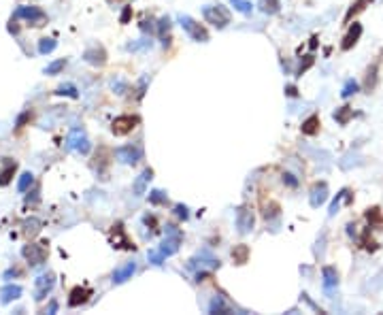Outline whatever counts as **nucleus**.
<instances>
[{
  "instance_id": "obj_1",
  "label": "nucleus",
  "mask_w": 383,
  "mask_h": 315,
  "mask_svg": "<svg viewBox=\"0 0 383 315\" xmlns=\"http://www.w3.org/2000/svg\"><path fill=\"white\" fill-rule=\"evenodd\" d=\"M179 241H181V234L175 226H166V239L162 241V245H160L156 251H149V262L160 266L164 262L166 258H171L177 254L179 249Z\"/></svg>"
},
{
  "instance_id": "obj_2",
  "label": "nucleus",
  "mask_w": 383,
  "mask_h": 315,
  "mask_svg": "<svg viewBox=\"0 0 383 315\" xmlns=\"http://www.w3.org/2000/svg\"><path fill=\"white\" fill-rule=\"evenodd\" d=\"M202 15H204V19L213 23L215 28H226L228 23H230V11L226 9V6H213V4H206L202 6Z\"/></svg>"
},
{
  "instance_id": "obj_3",
  "label": "nucleus",
  "mask_w": 383,
  "mask_h": 315,
  "mask_svg": "<svg viewBox=\"0 0 383 315\" xmlns=\"http://www.w3.org/2000/svg\"><path fill=\"white\" fill-rule=\"evenodd\" d=\"M66 147L70 149V152H77V154H90V141H87V135H85V130L83 128H73L68 132V137H66Z\"/></svg>"
},
{
  "instance_id": "obj_4",
  "label": "nucleus",
  "mask_w": 383,
  "mask_h": 315,
  "mask_svg": "<svg viewBox=\"0 0 383 315\" xmlns=\"http://www.w3.org/2000/svg\"><path fill=\"white\" fill-rule=\"evenodd\" d=\"M179 23H181V28L186 30L192 38H194V41H198V43H206V41H209V32H206V30L196 19H192L190 15H179Z\"/></svg>"
},
{
  "instance_id": "obj_5",
  "label": "nucleus",
  "mask_w": 383,
  "mask_h": 315,
  "mask_svg": "<svg viewBox=\"0 0 383 315\" xmlns=\"http://www.w3.org/2000/svg\"><path fill=\"white\" fill-rule=\"evenodd\" d=\"M137 124H139L137 115H122V117H117V120L113 122L111 130H113L115 137H124V135H128V132H132L134 128H137Z\"/></svg>"
},
{
  "instance_id": "obj_6",
  "label": "nucleus",
  "mask_w": 383,
  "mask_h": 315,
  "mask_svg": "<svg viewBox=\"0 0 383 315\" xmlns=\"http://www.w3.org/2000/svg\"><path fill=\"white\" fill-rule=\"evenodd\" d=\"M253 222H255L253 211L249 207H238V211H236V228H238V232H241V234H249L253 230Z\"/></svg>"
},
{
  "instance_id": "obj_7",
  "label": "nucleus",
  "mask_w": 383,
  "mask_h": 315,
  "mask_svg": "<svg viewBox=\"0 0 383 315\" xmlns=\"http://www.w3.org/2000/svg\"><path fill=\"white\" fill-rule=\"evenodd\" d=\"M23 258H26L32 266H38V264L45 262L47 249L43 245H36V243H30V245L23 247Z\"/></svg>"
},
{
  "instance_id": "obj_8",
  "label": "nucleus",
  "mask_w": 383,
  "mask_h": 315,
  "mask_svg": "<svg viewBox=\"0 0 383 315\" xmlns=\"http://www.w3.org/2000/svg\"><path fill=\"white\" fill-rule=\"evenodd\" d=\"M115 156H117V160L124 162V164H137L141 160L143 152H141V147H137V145H124V147L117 149Z\"/></svg>"
},
{
  "instance_id": "obj_9",
  "label": "nucleus",
  "mask_w": 383,
  "mask_h": 315,
  "mask_svg": "<svg viewBox=\"0 0 383 315\" xmlns=\"http://www.w3.org/2000/svg\"><path fill=\"white\" fill-rule=\"evenodd\" d=\"M53 286H55V279H53V275H51V273L41 275V277L36 279V292H34V298H36V301H43V298L53 290Z\"/></svg>"
},
{
  "instance_id": "obj_10",
  "label": "nucleus",
  "mask_w": 383,
  "mask_h": 315,
  "mask_svg": "<svg viewBox=\"0 0 383 315\" xmlns=\"http://www.w3.org/2000/svg\"><path fill=\"white\" fill-rule=\"evenodd\" d=\"M15 17L17 19H28L30 23H38L45 19V13L38 9V6H19L17 11H15Z\"/></svg>"
},
{
  "instance_id": "obj_11",
  "label": "nucleus",
  "mask_w": 383,
  "mask_h": 315,
  "mask_svg": "<svg viewBox=\"0 0 383 315\" xmlns=\"http://www.w3.org/2000/svg\"><path fill=\"white\" fill-rule=\"evenodd\" d=\"M326 198H328V185L324 183H315L313 187H311V196H309V202H311V207H322V204L326 202Z\"/></svg>"
},
{
  "instance_id": "obj_12",
  "label": "nucleus",
  "mask_w": 383,
  "mask_h": 315,
  "mask_svg": "<svg viewBox=\"0 0 383 315\" xmlns=\"http://www.w3.org/2000/svg\"><path fill=\"white\" fill-rule=\"evenodd\" d=\"M362 36V23H358V21H354V26L349 28V32L345 34V38H343V43H341V49L343 51H349L351 47H354L356 43H358V38Z\"/></svg>"
},
{
  "instance_id": "obj_13",
  "label": "nucleus",
  "mask_w": 383,
  "mask_h": 315,
  "mask_svg": "<svg viewBox=\"0 0 383 315\" xmlns=\"http://www.w3.org/2000/svg\"><path fill=\"white\" fill-rule=\"evenodd\" d=\"M322 277H324V290L326 294H332V290L339 286V275H337V269L334 266H324L322 269Z\"/></svg>"
},
{
  "instance_id": "obj_14",
  "label": "nucleus",
  "mask_w": 383,
  "mask_h": 315,
  "mask_svg": "<svg viewBox=\"0 0 383 315\" xmlns=\"http://www.w3.org/2000/svg\"><path fill=\"white\" fill-rule=\"evenodd\" d=\"M83 60L87 62V64L100 66V64H105V62H107V53H105L102 47H92V49H87L83 53Z\"/></svg>"
},
{
  "instance_id": "obj_15",
  "label": "nucleus",
  "mask_w": 383,
  "mask_h": 315,
  "mask_svg": "<svg viewBox=\"0 0 383 315\" xmlns=\"http://www.w3.org/2000/svg\"><path fill=\"white\" fill-rule=\"evenodd\" d=\"M151 168H145L141 172V175L137 177V181H134V185H132V192H134V196H143L145 194V190H147V183H149V179H151Z\"/></svg>"
},
{
  "instance_id": "obj_16",
  "label": "nucleus",
  "mask_w": 383,
  "mask_h": 315,
  "mask_svg": "<svg viewBox=\"0 0 383 315\" xmlns=\"http://www.w3.org/2000/svg\"><path fill=\"white\" fill-rule=\"evenodd\" d=\"M92 296V292L87 288H75L73 292H70V298H68V305L70 307H79V305H83L87 303V298Z\"/></svg>"
},
{
  "instance_id": "obj_17",
  "label": "nucleus",
  "mask_w": 383,
  "mask_h": 315,
  "mask_svg": "<svg viewBox=\"0 0 383 315\" xmlns=\"http://www.w3.org/2000/svg\"><path fill=\"white\" fill-rule=\"evenodd\" d=\"M134 271H137V264L134 262H128L126 266H122V269H117L115 273H113V283H124V281H128L134 275Z\"/></svg>"
},
{
  "instance_id": "obj_18",
  "label": "nucleus",
  "mask_w": 383,
  "mask_h": 315,
  "mask_svg": "<svg viewBox=\"0 0 383 315\" xmlns=\"http://www.w3.org/2000/svg\"><path fill=\"white\" fill-rule=\"evenodd\" d=\"M0 296H2V303H13V301H17V298L21 296V288L9 283V286H4L2 290H0Z\"/></svg>"
},
{
  "instance_id": "obj_19",
  "label": "nucleus",
  "mask_w": 383,
  "mask_h": 315,
  "mask_svg": "<svg viewBox=\"0 0 383 315\" xmlns=\"http://www.w3.org/2000/svg\"><path fill=\"white\" fill-rule=\"evenodd\" d=\"M209 313H223V315H228V313H232V309L226 305V301H223L221 296H215L211 305H209Z\"/></svg>"
},
{
  "instance_id": "obj_20",
  "label": "nucleus",
  "mask_w": 383,
  "mask_h": 315,
  "mask_svg": "<svg viewBox=\"0 0 383 315\" xmlns=\"http://www.w3.org/2000/svg\"><path fill=\"white\" fill-rule=\"evenodd\" d=\"M317 130H319V117H317V115H311L309 120L302 122V135L313 137Z\"/></svg>"
},
{
  "instance_id": "obj_21",
  "label": "nucleus",
  "mask_w": 383,
  "mask_h": 315,
  "mask_svg": "<svg viewBox=\"0 0 383 315\" xmlns=\"http://www.w3.org/2000/svg\"><path fill=\"white\" fill-rule=\"evenodd\" d=\"M247 256H249V247H247V245H236V247L232 249V258H234L236 264H245V262H247Z\"/></svg>"
},
{
  "instance_id": "obj_22",
  "label": "nucleus",
  "mask_w": 383,
  "mask_h": 315,
  "mask_svg": "<svg viewBox=\"0 0 383 315\" xmlns=\"http://www.w3.org/2000/svg\"><path fill=\"white\" fill-rule=\"evenodd\" d=\"M15 166H17V164L15 162H6V166H4V170L0 172V185H6L11 181V175L15 172Z\"/></svg>"
},
{
  "instance_id": "obj_23",
  "label": "nucleus",
  "mask_w": 383,
  "mask_h": 315,
  "mask_svg": "<svg viewBox=\"0 0 383 315\" xmlns=\"http://www.w3.org/2000/svg\"><path fill=\"white\" fill-rule=\"evenodd\" d=\"M349 117H351V109L349 107H341V109L334 111V120H337L341 126H345L349 122Z\"/></svg>"
},
{
  "instance_id": "obj_24",
  "label": "nucleus",
  "mask_w": 383,
  "mask_h": 315,
  "mask_svg": "<svg viewBox=\"0 0 383 315\" xmlns=\"http://www.w3.org/2000/svg\"><path fill=\"white\" fill-rule=\"evenodd\" d=\"M345 198L349 200V192H347V190H341V192L337 194V198H334V202L330 204V211H328V215H330V217H332V215H334V213H337V211H339V207H341V200H345Z\"/></svg>"
},
{
  "instance_id": "obj_25",
  "label": "nucleus",
  "mask_w": 383,
  "mask_h": 315,
  "mask_svg": "<svg viewBox=\"0 0 383 315\" xmlns=\"http://www.w3.org/2000/svg\"><path fill=\"white\" fill-rule=\"evenodd\" d=\"M55 47H58V43H55V38H43V41L38 43V51H41L43 56H45V53H51V51L55 49Z\"/></svg>"
},
{
  "instance_id": "obj_26",
  "label": "nucleus",
  "mask_w": 383,
  "mask_h": 315,
  "mask_svg": "<svg viewBox=\"0 0 383 315\" xmlns=\"http://www.w3.org/2000/svg\"><path fill=\"white\" fill-rule=\"evenodd\" d=\"M260 6H262V11H264V13L273 15V13L279 11V6H281V4H279V0H260Z\"/></svg>"
},
{
  "instance_id": "obj_27",
  "label": "nucleus",
  "mask_w": 383,
  "mask_h": 315,
  "mask_svg": "<svg viewBox=\"0 0 383 315\" xmlns=\"http://www.w3.org/2000/svg\"><path fill=\"white\" fill-rule=\"evenodd\" d=\"M32 181H34V177H32V172H23V175L19 177V183H17V190L19 192H26L28 187L32 185Z\"/></svg>"
},
{
  "instance_id": "obj_28",
  "label": "nucleus",
  "mask_w": 383,
  "mask_h": 315,
  "mask_svg": "<svg viewBox=\"0 0 383 315\" xmlns=\"http://www.w3.org/2000/svg\"><path fill=\"white\" fill-rule=\"evenodd\" d=\"M64 66H66V60H55V62H51V64L45 68V75H58Z\"/></svg>"
},
{
  "instance_id": "obj_29",
  "label": "nucleus",
  "mask_w": 383,
  "mask_h": 315,
  "mask_svg": "<svg viewBox=\"0 0 383 315\" xmlns=\"http://www.w3.org/2000/svg\"><path fill=\"white\" fill-rule=\"evenodd\" d=\"M230 2L234 4V9H236V11H241V13H245V15H249L251 9H253L251 2H247V0H230Z\"/></svg>"
},
{
  "instance_id": "obj_30",
  "label": "nucleus",
  "mask_w": 383,
  "mask_h": 315,
  "mask_svg": "<svg viewBox=\"0 0 383 315\" xmlns=\"http://www.w3.org/2000/svg\"><path fill=\"white\" fill-rule=\"evenodd\" d=\"M356 92H358V83L354 81V79H349V81H347L345 85H343V92H341V96H343V98H349L351 94H356Z\"/></svg>"
},
{
  "instance_id": "obj_31",
  "label": "nucleus",
  "mask_w": 383,
  "mask_h": 315,
  "mask_svg": "<svg viewBox=\"0 0 383 315\" xmlns=\"http://www.w3.org/2000/svg\"><path fill=\"white\" fill-rule=\"evenodd\" d=\"M111 88H113L115 94H119V96H122V94L128 92V83L124 81V79H113V81H111Z\"/></svg>"
},
{
  "instance_id": "obj_32",
  "label": "nucleus",
  "mask_w": 383,
  "mask_h": 315,
  "mask_svg": "<svg viewBox=\"0 0 383 315\" xmlns=\"http://www.w3.org/2000/svg\"><path fill=\"white\" fill-rule=\"evenodd\" d=\"M55 94H60V96H70V98H77V96H79L75 85H60L58 92H55Z\"/></svg>"
},
{
  "instance_id": "obj_33",
  "label": "nucleus",
  "mask_w": 383,
  "mask_h": 315,
  "mask_svg": "<svg viewBox=\"0 0 383 315\" xmlns=\"http://www.w3.org/2000/svg\"><path fill=\"white\" fill-rule=\"evenodd\" d=\"M23 226H26V232H28V234H36L38 230H41V222H38V219H36V217H32V219H28V222H26V224H23Z\"/></svg>"
},
{
  "instance_id": "obj_34",
  "label": "nucleus",
  "mask_w": 383,
  "mask_h": 315,
  "mask_svg": "<svg viewBox=\"0 0 383 315\" xmlns=\"http://www.w3.org/2000/svg\"><path fill=\"white\" fill-rule=\"evenodd\" d=\"M149 202L151 204H162V202H166V194L162 190H154L149 194Z\"/></svg>"
},
{
  "instance_id": "obj_35",
  "label": "nucleus",
  "mask_w": 383,
  "mask_h": 315,
  "mask_svg": "<svg viewBox=\"0 0 383 315\" xmlns=\"http://www.w3.org/2000/svg\"><path fill=\"white\" fill-rule=\"evenodd\" d=\"M366 217H369V222H371V226L373 224H381L383 222V217H381V211L375 207V209H369V213H366Z\"/></svg>"
},
{
  "instance_id": "obj_36",
  "label": "nucleus",
  "mask_w": 383,
  "mask_h": 315,
  "mask_svg": "<svg viewBox=\"0 0 383 315\" xmlns=\"http://www.w3.org/2000/svg\"><path fill=\"white\" fill-rule=\"evenodd\" d=\"M313 62H315V58H313V56H307V60L302 62V64H300V68L296 70V75H298V77H302V75H305V73H307V70H309L311 66H313Z\"/></svg>"
},
{
  "instance_id": "obj_37",
  "label": "nucleus",
  "mask_w": 383,
  "mask_h": 315,
  "mask_svg": "<svg viewBox=\"0 0 383 315\" xmlns=\"http://www.w3.org/2000/svg\"><path fill=\"white\" fill-rule=\"evenodd\" d=\"M369 288H371V290H381V288H383V271L375 275L373 281L369 283Z\"/></svg>"
},
{
  "instance_id": "obj_38",
  "label": "nucleus",
  "mask_w": 383,
  "mask_h": 315,
  "mask_svg": "<svg viewBox=\"0 0 383 315\" xmlns=\"http://www.w3.org/2000/svg\"><path fill=\"white\" fill-rule=\"evenodd\" d=\"M366 2H369V0H358V2H356V4L351 6L349 11H347V15H345V21H349V19H351V15H354L356 11H360V9H362V4H366Z\"/></svg>"
},
{
  "instance_id": "obj_39",
  "label": "nucleus",
  "mask_w": 383,
  "mask_h": 315,
  "mask_svg": "<svg viewBox=\"0 0 383 315\" xmlns=\"http://www.w3.org/2000/svg\"><path fill=\"white\" fill-rule=\"evenodd\" d=\"M375 75H377V66H373L371 70H369V79H366V88H375Z\"/></svg>"
},
{
  "instance_id": "obj_40",
  "label": "nucleus",
  "mask_w": 383,
  "mask_h": 315,
  "mask_svg": "<svg viewBox=\"0 0 383 315\" xmlns=\"http://www.w3.org/2000/svg\"><path fill=\"white\" fill-rule=\"evenodd\" d=\"M169 28H171V21H169V17L160 19V36L164 38V32H169Z\"/></svg>"
},
{
  "instance_id": "obj_41",
  "label": "nucleus",
  "mask_w": 383,
  "mask_h": 315,
  "mask_svg": "<svg viewBox=\"0 0 383 315\" xmlns=\"http://www.w3.org/2000/svg\"><path fill=\"white\" fill-rule=\"evenodd\" d=\"M130 15H132V6H124V11H122V17H119V21H122V23H128V19H130Z\"/></svg>"
},
{
  "instance_id": "obj_42",
  "label": "nucleus",
  "mask_w": 383,
  "mask_h": 315,
  "mask_svg": "<svg viewBox=\"0 0 383 315\" xmlns=\"http://www.w3.org/2000/svg\"><path fill=\"white\" fill-rule=\"evenodd\" d=\"M283 183H287L290 187H296V185H298V181L294 179V175H290V172H285V175H283Z\"/></svg>"
},
{
  "instance_id": "obj_43",
  "label": "nucleus",
  "mask_w": 383,
  "mask_h": 315,
  "mask_svg": "<svg viewBox=\"0 0 383 315\" xmlns=\"http://www.w3.org/2000/svg\"><path fill=\"white\" fill-rule=\"evenodd\" d=\"M175 211H177L179 217H183V219L188 217V207H183V204H177V207H175Z\"/></svg>"
},
{
  "instance_id": "obj_44",
  "label": "nucleus",
  "mask_w": 383,
  "mask_h": 315,
  "mask_svg": "<svg viewBox=\"0 0 383 315\" xmlns=\"http://www.w3.org/2000/svg\"><path fill=\"white\" fill-rule=\"evenodd\" d=\"M285 94H287V96H298V90L296 88H294V85H285Z\"/></svg>"
},
{
  "instance_id": "obj_45",
  "label": "nucleus",
  "mask_w": 383,
  "mask_h": 315,
  "mask_svg": "<svg viewBox=\"0 0 383 315\" xmlns=\"http://www.w3.org/2000/svg\"><path fill=\"white\" fill-rule=\"evenodd\" d=\"M55 309H58V305L51 303V305H49V313H55Z\"/></svg>"
}]
</instances>
